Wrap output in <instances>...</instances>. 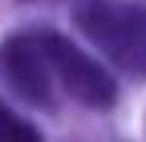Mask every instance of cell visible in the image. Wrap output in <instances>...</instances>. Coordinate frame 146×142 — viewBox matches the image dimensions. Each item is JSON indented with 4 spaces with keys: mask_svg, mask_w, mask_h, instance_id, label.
<instances>
[{
    "mask_svg": "<svg viewBox=\"0 0 146 142\" xmlns=\"http://www.w3.org/2000/svg\"><path fill=\"white\" fill-rule=\"evenodd\" d=\"M0 66L7 73V83L17 89L20 96L40 109L56 106L53 93V76L43 60V50L36 43V33H13L0 46Z\"/></svg>",
    "mask_w": 146,
    "mask_h": 142,
    "instance_id": "cell-3",
    "label": "cell"
},
{
    "mask_svg": "<svg viewBox=\"0 0 146 142\" xmlns=\"http://www.w3.org/2000/svg\"><path fill=\"white\" fill-rule=\"evenodd\" d=\"M73 23L119 73L146 80V10L129 0H83Z\"/></svg>",
    "mask_w": 146,
    "mask_h": 142,
    "instance_id": "cell-1",
    "label": "cell"
},
{
    "mask_svg": "<svg viewBox=\"0 0 146 142\" xmlns=\"http://www.w3.org/2000/svg\"><path fill=\"white\" fill-rule=\"evenodd\" d=\"M36 43L43 50L50 76L63 86V93L70 99H76L86 109H100V112L116 106V80H113V73L103 63H96L86 50H80L73 40H66L63 33H53V30H40Z\"/></svg>",
    "mask_w": 146,
    "mask_h": 142,
    "instance_id": "cell-2",
    "label": "cell"
},
{
    "mask_svg": "<svg viewBox=\"0 0 146 142\" xmlns=\"http://www.w3.org/2000/svg\"><path fill=\"white\" fill-rule=\"evenodd\" d=\"M0 142H43L40 129L0 103Z\"/></svg>",
    "mask_w": 146,
    "mask_h": 142,
    "instance_id": "cell-4",
    "label": "cell"
}]
</instances>
